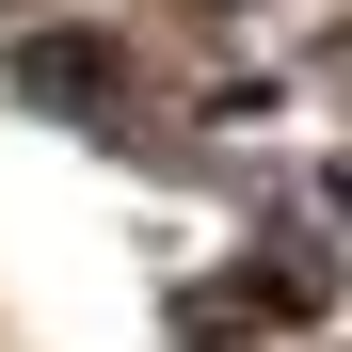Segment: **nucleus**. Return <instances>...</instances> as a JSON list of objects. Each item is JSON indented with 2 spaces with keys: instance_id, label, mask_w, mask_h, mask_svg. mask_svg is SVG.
<instances>
[{
  "instance_id": "f257e3e1",
  "label": "nucleus",
  "mask_w": 352,
  "mask_h": 352,
  "mask_svg": "<svg viewBox=\"0 0 352 352\" xmlns=\"http://www.w3.org/2000/svg\"><path fill=\"white\" fill-rule=\"evenodd\" d=\"M336 192H352V176H336Z\"/></svg>"
}]
</instances>
